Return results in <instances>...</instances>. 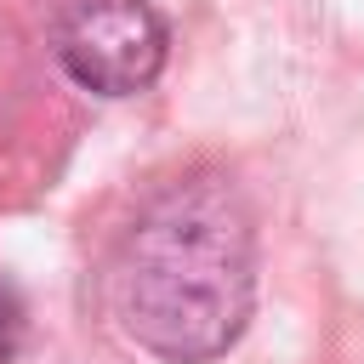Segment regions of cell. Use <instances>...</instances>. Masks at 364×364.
Wrapping results in <instances>:
<instances>
[{
  "mask_svg": "<svg viewBox=\"0 0 364 364\" xmlns=\"http://www.w3.org/2000/svg\"><path fill=\"white\" fill-rule=\"evenodd\" d=\"M114 313L165 364L222 358L256 307V228L222 176L159 188L114 250Z\"/></svg>",
  "mask_w": 364,
  "mask_h": 364,
  "instance_id": "cell-1",
  "label": "cell"
},
{
  "mask_svg": "<svg viewBox=\"0 0 364 364\" xmlns=\"http://www.w3.org/2000/svg\"><path fill=\"white\" fill-rule=\"evenodd\" d=\"M57 57L74 85L131 97L165 68V23L148 0H80L57 28Z\"/></svg>",
  "mask_w": 364,
  "mask_h": 364,
  "instance_id": "cell-2",
  "label": "cell"
},
{
  "mask_svg": "<svg viewBox=\"0 0 364 364\" xmlns=\"http://www.w3.org/2000/svg\"><path fill=\"white\" fill-rule=\"evenodd\" d=\"M17 341H23V301H17V290L0 279V364L17 353Z\"/></svg>",
  "mask_w": 364,
  "mask_h": 364,
  "instance_id": "cell-3",
  "label": "cell"
}]
</instances>
